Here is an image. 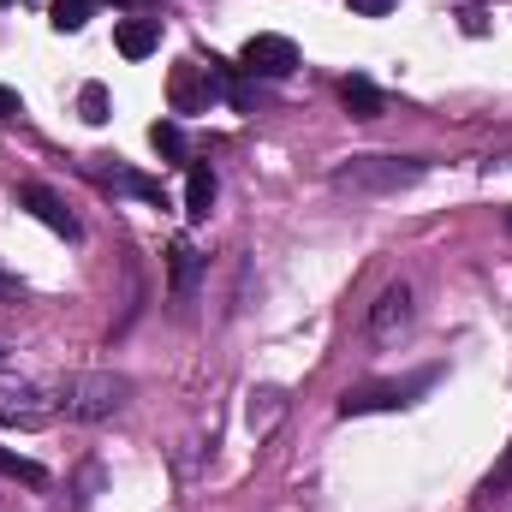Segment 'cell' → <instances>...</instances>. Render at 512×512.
<instances>
[{
    "instance_id": "1",
    "label": "cell",
    "mask_w": 512,
    "mask_h": 512,
    "mask_svg": "<svg viewBox=\"0 0 512 512\" xmlns=\"http://www.w3.org/2000/svg\"><path fill=\"white\" fill-rule=\"evenodd\" d=\"M417 179H423V161H399V155H358L352 167L334 173V185H346V191H399Z\"/></svg>"
},
{
    "instance_id": "2",
    "label": "cell",
    "mask_w": 512,
    "mask_h": 512,
    "mask_svg": "<svg viewBox=\"0 0 512 512\" xmlns=\"http://www.w3.org/2000/svg\"><path fill=\"white\" fill-rule=\"evenodd\" d=\"M239 66H245L251 78H286V72L298 66V48H292V36H274V30H256L251 42L239 48Z\"/></svg>"
},
{
    "instance_id": "3",
    "label": "cell",
    "mask_w": 512,
    "mask_h": 512,
    "mask_svg": "<svg viewBox=\"0 0 512 512\" xmlns=\"http://www.w3.org/2000/svg\"><path fill=\"white\" fill-rule=\"evenodd\" d=\"M435 382V376H417V382H376V387H352L346 399H340V411L346 417H364V411H399V405H411L423 387Z\"/></svg>"
},
{
    "instance_id": "4",
    "label": "cell",
    "mask_w": 512,
    "mask_h": 512,
    "mask_svg": "<svg viewBox=\"0 0 512 512\" xmlns=\"http://www.w3.org/2000/svg\"><path fill=\"white\" fill-rule=\"evenodd\" d=\"M54 417V399L30 382H0V423H18V429H42Z\"/></svg>"
},
{
    "instance_id": "5",
    "label": "cell",
    "mask_w": 512,
    "mask_h": 512,
    "mask_svg": "<svg viewBox=\"0 0 512 512\" xmlns=\"http://www.w3.org/2000/svg\"><path fill=\"white\" fill-rule=\"evenodd\" d=\"M215 96H221V90H215V78H209L197 60L173 66V78H167V102H173V114H209Z\"/></svg>"
},
{
    "instance_id": "6",
    "label": "cell",
    "mask_w": 512,
    "mask_h": 512,
    "mask_svg": "<svg viewBox=\"0 0 512 512\" xmlns=\"http://www.w3.org/2000/svg\"><path fill=\"white\" fill-rule=\"evenodd\" d=\"M120 405H126V382L120 376H84V382H72V399H66L72 417H114Z\"/></svg>"
},
{
    "instance_id": "7",
    "label": "cell",
    "mask_w": 512,
    "mask_h": 512,
    "mask_svg": "<svg viewBox=\"0 0 512 512\" xmlns=\"http://www.w3.org/2000/svg\"><path fill=\"white\" fill-rule=\"evenodd\" d=\"M18 209H30L42 227H54V233H66V239H78V221H72V209L48 191V185H18Z\"/></svg>"
},
{
    "instance_id": "8",
    "label": "cell",
    "mask_w": 512,
    "mask_h": 512,
    "mask_svg": "<svg viewBox=\"0 0 512 512\" xmlns=\"http://www.w3.org/2000/svg\"><path fill=\"white\" fill-rule=\"evenodd\" d=\"M114 42H120V54H126V60H149V54H155V42H161V24H155V18H120Z\"/></svg>"
},
{
    "instance_id": "9",
    "label": "cell",
    "mask_w": 512,
    "mask_h": 512,
    "mask_svg": "<svg viewBox=\"0 0 512 512\" xmlns=\"http://www.w3.org/2000/svg\"><path fill=\"white\" fill-rule=\"evenodd\" d=\"M340 102H346L352 120H376V114H382V90H376L364 72H352V78L340 84Z\"/></svg>"
},
{
    "instance_id": "10",
    "label": "cell",
    "mask_w": 512,
    "mask_h": 512,
    "mask_svg": "<svg viewBox=\"0 0 512 512\" xmlns=\"http://www.w3.org/2000/svg\"><path fill=\"white\" fill-rule=\"evenodd\" d=\"M215 209V167L209 161H191V179H185V215H209Z\"/></svg>"
},
{
    "instance_id": "11",
    "label": "cell",
    "mask_w": 512,
    "mask_h": 512,
    "mask_svg": "<svg viewBox=\"0 0 512 512\" xmlns=\"http://www.w3.org/2000/svg\"><path fill=\"white\" fill-rule=\"evenodd\" d=\"M405 316H411V286H387L382 304H376V316H370V334H393Z\"/></svg>"
},
{
    "instance_id": "12",
    "label": "cell",
    "mask_w": 512,
    "mask_h": 512,
    "mask_svg": "<svg viewBox=\"0 0 512 512\" xmlns=\"http://www.w3.org/2000/svg\"><path fill=\"white\" fill-rule=\"evenodd\" d=\"M114 191H131V197H143V203H155V209H167V191H161V179H143V173H114Z\"/></svg>"
},
{
    "instance_id": "13",
    "label": "cell",
    "mask_w": 512,
    "mask_h": 512,
    "mask_svg": "<svg viewBox=\"0 0 512 512\" xmlns=\"http://www.w3.org/2000/svg\"><path fill=\"white\" fill-rule=\"evenodd\" d=\"M149 143H155L161 161H185V131L173 126V120H155V126H149Z\"/></svg>"
},
{
    "instance_id": "14",
    "label": "cell",
    "mask_w": 512,
    "mask_h": 512,
    "mask_svg": "<svg viewBox=\"0 0 512 512\" xmlns=\"http://www.w3.org/2000/svg\"><path fill=\"white\" fill-rule=\"evenodd\" d=\"M0 477H18V483H30V489H42V483H48V471H42L36 459H18L12 447H0Z\"/></svg>"
},
{
    "instance_id": "15",
    "label": "cell",
    "mask_w": 512,
    "mask_h": 512,
    "mask_svg": "<svg viewBox=\"0 0 512 512\" xmlns=\"http://www.w3.org/2000/svg\"><path fill=\"white\" fill-rule=\"evenodd\" d=\"M78 114H84V126H108V84H84L78 90Z\"/></svg>"
},
{
    "instance_id": "16",
    "label": "cell",
    "mask_w": 512,
    "mask_h": 512,
    "mask_svg": "<svg viewBox=\"0 0 512 512\" xmlns=\"http://www.w3.org/2000/svg\"><path fill=\"white\" fill-rule=\"evenodd\" d=\"M280 411H286V399H280V393H256V399H251V429H256V435H268V429L280 423Z\"/></svg>"
},
{
    "instance_id": "17",
    "label": "cell",
    "mask_w": 512,
    "mask_h": 512,
    "mask_svg": "<svg viewBox=\"0 0 512 512\" xmlns=\"http://www.w3.org/2000/svg\"><path fill=\"white\" fill-rule=\"evenodd\" d=\"M90 24V0H54V30H84Z\"/></svg>"
},
{
    "instance_id": "18",
    "label": "cell",
    "mask_w": 512,
    "mask_h": 512,
    "mask_svg": "<svg viewBox=\"0 0 512 512\" xmlns=\"http://www.w3.org/2000/svg\"><path fill=\"white\" fill-rule=\"evenodd\" d=\"M191 280H197V251H191V245H185V239H179V245H173V286H179V292H185V286H191Z\"/></svg>"
},
{
    "instance_id": "19",
    "label": "cell",
    "mask_w": 512,
    "mask_h": 512,
    "mask_svg": "<svg viewBox=\"0 0 512 512\" xmlns=\"http://www.w3.org/2000/svg\"><path fill=\"white\" fill-rule=\"evenodd\" d=\"M507 489H512V447L501 453V465L489 471V483H483V495H507Z\"/></svg>"
},
{
    "instance_id": "20",
    "label": "cell",
    "mask_w": 512,
    "mask_h": 512,
    "mask_svg": "<svg viewBox=\"0 0 512 512\" xmlns=\"http://www.w3.org/2000/svg\"><path fill=\"white\" fill-rule=\"evenodd\" d=\"M393 6H399V0H352V12H358V18H387Z\"/></svg>"
},
{
    "instance_id": "21",
    "label": "cell",
    "mask_w": 512,
    "mask_h": 512,
    "mask_svg": "<svg viewBox=\"0 0 512 512\" xmlns=\"http://www.w3.org/2000/svg\"><path fill=\"white\" fill-rule=\"evenodd\" d=\"M18 114H24V96H18V90H6V84H0V120H18Z\"/></svg>"
},
{
    "instance_id": "22",
    "label": "cell",
    "mask_w": 512,
    "mask_h": 512,
    "mask_svg": "<svg viewBox=\"0 0 512 512\" xmlns=\"http://www.w3.org/2000/svg\"><path fill=\"white\" fill-rule=\"evenodd\" d=\"M18 292H24V280H18V274H6V268H0V304H6V298H18Z\"/></svg>"
},
{
    "instance_id": "23",
    "label": "cell",
    "mask_w": 512,
    "mask_h": 512,
    "mask_svg": "<svg viewBox=\"0 0 512 512\" xmlns=\"http://www.w3.org/2000/svg\"><path fill=\"white\" fill-rule=\"evenodd\" d=\"M114 6H126V12H137V6H149V0H114Z\"/></svg>"
},
{
    "instance_id": "24",
    "label": "cell",
    "mask_w": 512,
    "mask_h": 512,
    "mask_svg": "<svg viewBox=\"0 0 512 512\" xmlns=\"http://www.w3.org/2000/svg\"><path fill=\"white\" fill-rule=\"evenodd\" d=\"M0 6H24V0H0Z\"/></svg>"
},
{
    "instance_id": "25",
    "label": "cell",
    "mask_w": 512,
    "mask_h": 512,
    "mask_svg": "<svg viewBox=\"0 0 512 512\" xmlns=\"http://www.w3.org/2000/svg\"><path fill=\"white\" fill-rule=\"evenodd\" d=\"M507 227H512V215H507Z\"/></svg>"
},
{
    "instance_id": "26",
    "label": "cell",
    "mask_w": 512,
    "mask_h": 512,
    "mask_svg": "<svg viewBox=\"0 0 512 512\" xmlns=\"http://www.w3.org/2000/svg\"><path fill=\"white\" fill-rule=\"evenodd\" d=\"M90 6H96V0H90Z\"/></svg>"
}]
</instances>
